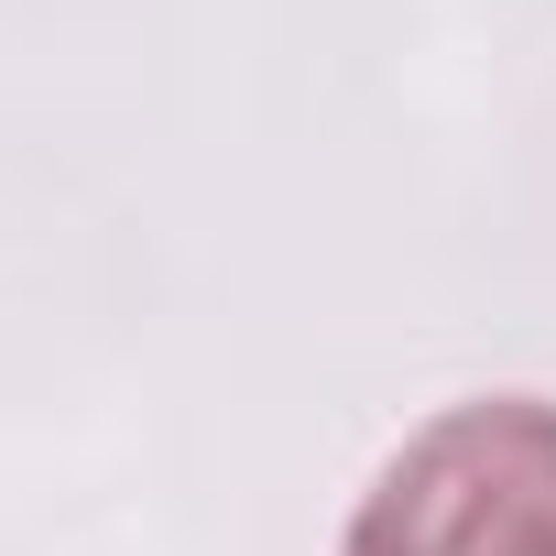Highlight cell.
Segmentation results:
<instances>
[{"label":"cell","mask_w":556,"mask_h":556,"mask_svg":"<svg viewBox=\"0 0 556 556\" xmlns=\"http://www.w3.org/2000/svg\"><path fill=\"white\" fill-rule=\"evenodd\" d=\"M339 556H556V404H458L426 426Z\"/></svg>","instance_id":"1"}]
</instances>
